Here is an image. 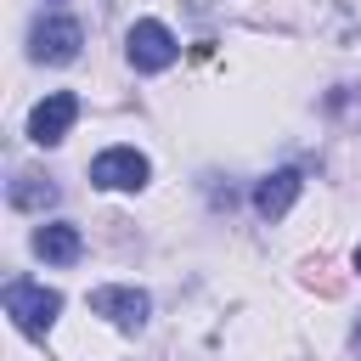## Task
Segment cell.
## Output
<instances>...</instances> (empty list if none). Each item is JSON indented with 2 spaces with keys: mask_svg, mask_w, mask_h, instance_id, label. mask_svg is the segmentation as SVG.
Returning <instances> with one entry per match:
<instances>
[{
  "mask_svg": "<svg viewBox=\"0 0 361 361\" xmlns=\"http://www.w3.org/2000/svg\"><path fill=\"white\" fill-rule=\"evenodd\" d=\"M299 192H305V175H299V169H271V175L254 186V214H259V220H282V214L299 203Z\"/></svg>",
  "mask_w": 361,
  "mask_h": 361,
  "instance_id": "obj_7",
  "label": "cell"
},
{
  "mask_svg": "<svg viewBox=\"0 0 361 361\" xmlns=\"http://www.w3.org/2000/svg\"><path fill=\"white\" fill-rule=\"evenodd\" d=\"M350 350L361 355V316H355V327H350Z\"/></svg>",
  "mask_w": 361,
  "mask_h": 361,
  "instance_id": "obj_10",
  "label": "cell"
},
{
  "mask_svg": "<svg viewBox=\"0 0 361 361\" xmlns=\"http://www.w3.org/2000/svg\"><path fill=\"white\" fill-rule=\"evenodd\" d=\"M0 299H6V316L17 322V333H28V338H45L62 316V293L45 282H28V276H11Z\"/></svg>",
  "mask_w": 361,
  "mask_h": 361,
  "instance_id": "obj_1",
  "label": "cell"
},
{
  "mask_svg": "<svg viewBox=\"0 0 361 361\" xmlns=\"http://www.w3.org/2000/svg\"><path fill=\"white\" fill-rule=\"evenodd\" d=\"M34 254H39L45 265H73V259L85 254V237H79V226L51 220V226H39V231H34Z\"/></svg>",
  "mask_w": 361,
  "mask_h": 361,
  "instance_id": "obj_8",
  "label": "cell"
},
{
  "mask_svg": "<svg viewBox=\"0 0 361 361\" xmlns=\"http://www.w3.org/2000/svg\"><path fill=\"white\" fill-rule=\"evenodd\" d=\"M73 118H79V96H73V90H51V96L34 102V113H28V141H34V147H56V141L73 130Z\"/></svg>",
  "mask_w": 361,
  "mask_h": 361,
  "instance_id": "obj_6",
  "label": "cell"
},
{
  "mask_svg": "<svg viewBox=\"0 0 361 361\" xmlns=\"http://www.w3.org/2000/svg\"><path fill=\"white\" fill-rule=\"evenodd\" d=\"M6 197H11V209H51V203H56V186H51L45 175H17V180L6 186Z\"/></svg>",
  "mask_w": 361,
  "mask_h": 361,
  "instance_id": "obj_9",
  "label": "cell"
},
{
  "mask_svg": "<svg viewBox=\"0 0 361 361\" xmlns=\"http://www.w3.org/2000/svg\"><path fill=\"white\" fill-rule=\"evenodd\" d=\"M355 271H361V243H355Z\"/></svg>",
  "mask_w": 361,
  "mask_h": 361,
  "instance_id": "obj_11",
  "label": "cell"
},
{
  "mask_svg": "<svg viewBox=\"0 0 361 361\" xmlns=\"http://www.w3.org/2000/svg\"><path fill=\"white\" fill-rule=\"evenodd\" d=\"M147 175H152V164L135 147H107L90 158V186H102V192H141Z\"/></svg>",
  "mask_w": 361,
  "mask_h": 361,
  "instance_id": "obj_3",
  "label": "cell"
},
{
  "mask_svg": "<svg viewBox=\"0 0 361 361\" xmlns=\"http://www.w3.org/2000/svg\"><path fill=\"white\" fill-rule=\"evenodd\" d=\"M79 45H85L79 17H39V23H34V34H28L34 62H73V56H79Z\"/></svg>",
  "mask_w": 361,
  "mask_h": 361,
  "instance_id": "obj_5",
  "label": "cell"
},
{
  "mask_svg": "<svg viewBox=\"0 0 361 361\" xmlns=\"http://www.w3.org/2000/svg\"><path fill=\"white\" fill-rule=\"evenodd\" d=\"M124 56H130L135 73H164V68L180 56V39H175L158 17H141V23H130V34H124Z\"/></svg>",
  "mask_w": 361,
  "mask_h": 361,
  "instance_id": "obj_2",
  "label": "cell"
},
{
  "mask_svg": "<svg viewBox=\"0 0 361 361\" xmlns=\"http://www.w3.org/2000/svg\"><path fill=\"white\" fill-rule=\"evenodd\" d=\"M90 310L107 316L118 333H141L147 316H152V299L141 288H130V282H102V288H90Z\"/></svg>",
  "mask_w": 361,
  "mask_h": 361,
  "instance_id": "obj_4",
  "label": "cell"
}]
</instances>
